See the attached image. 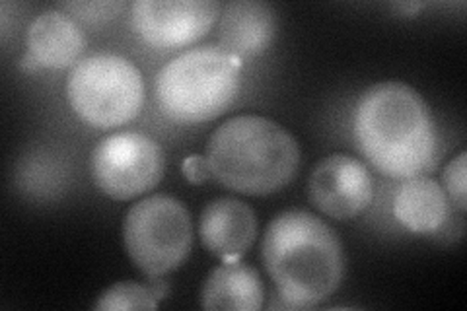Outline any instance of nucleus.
Masks as SVG:
<instances>
[{"instance_id": "obj_18", "label": "nucleus", "mask_w": 467, "mask_h": 311, "mask_svg": "<svg viewBox=\"0 0 467 311\" xmlns=\"http://www.w3.org/2000/svg\"><path fill=\"white\" fill-rule=\"evenodd\" d=\"M183 175L187 181H192L195 185L211 180V173L207 168V161H204V156H189L183 161Z\"/></svg>"}, {"instance_id": "obj_9", "label": "nucleus", "mask_w": 467, "mask_h": 311, "mask_svg": "<svg viewBox=\"0 0 467 311\" xmlns=\"http://www.w3.org/2000/svg\"><path fill=\"white\" fill-rule=\"evenodd\" d=\"M308 197L319 213L335 220H350L368 209L374 197L372 175L360 160L331 154L314 168Z\"/></svg>"}, {"instance_id": "obj_13", "label": "nucleus", "mask_w": 467, "mask_h": 311, "mask_svg": "<svg viewBox=\"0 0 467 311\" xmlns=\"http://www.w3.org/2000/svg\"><path fill=\"white\" fill-rule=\"evenodd\" d=\"M393 214L415 233L438 232L448 220L450 202L441 183L432 177L415 175L403 181L393 199Z\"/></svg>"}, {"instance_id": "obj_12", "label": "nucleus", "mask_w": 467, "mask_h": 311, "mask_svg": "<svg viewBox=\"0 0 467 311\" xmlns=\"http://www.w3.org/2000/svg\"><path fill=\"white\" fill-rule=\"evenodd\" d=\"M275 37V14L265 3L242 0L226 5L221 16V43L240 58L267 51Z\"/></svg>"}, {"instance_id": "obj_10", "label": "nucleus", "mask_w": 467, "mask_h": 311, "mask_svg": "<svg viewBox=\"0 0 467 311\" xmlns=\"http://www.w3.org/2000/svg\"><path fill=\"white\" fill-rule=\"evenodd\" d=\"M199 235L214 257L223 259V263H236L255 242V213L240 199H214L201 213Z\"/></svg>"}, {"instance_id": "obj_2", "label": "nucleus", "mask_w": 467, "mask_h": 311, "mask_svg": "<svg viewBox=\"0 0 467 311\" xmlns=\"http://www.w3.org/2000/svg\"><path fill=\"white\" fill-rule=\"evenodd\" d=\"M261 257L279 298L296 309H310L331 298L345 275L337 233L308 211L275 216L263 238Z\"/></svg>"}, {"instance_id": "obj_8", "label": "nucleus", "mask_w": 467, "mask_h": 311, "mask_svg": "<svg viewBox=\"0 0 467 311\" xmlns=\"http://www.w3.org/2000/svg\"><path fill=\"white\" fill-rule=\"evenodd\" d=\"M218 12L221 6L211 0H137L130 18L149 46L178 49L207 36Z\"/></svg>"}, {"instance_id": "obj_11", "label": "nucleus", "mask_w": 467, "mask_h": 311, "mask_svg": "<svg viewBox=\"0 0 467 311\" xmlns=\"http://www.w3.org/2000/svg\"><path fill=\"white\" fill-rule=\"evenodd\" d=\"M26 46L39 67L67 68L78 63L86 37L67 12L47 10L29 26Z\"/></svg>"}, {"instance_id": "obj_14", "label": "nucleus", "mask_w": 467, "mask_h": 311, "mask_svg": "<svg viewBox=\"0 0 467 311\" xmlns=\"http://www.w3.org/2000/svg\"><path fill=\"white\" fill-rule=\"evenodd\" d=\"M265 300L259 273L244 263H223L209 275L202 286L201 306L204 309L257 311Z\"/></svg>"}, {"instance_id": "obj_4", "label": "nucleus", "mask_w": 467, "mask_h": 311, "mask_svg": "<svg viewBox=\"0 0 467 311\" xmlns=\"http://www.w3.org/2000/svg\"><path fill=\"white\" fill-rule=\"evenodd\" d=\"M242 58L224 47H199L175 57L156 78V98L168 119L183 125L213 121L240 90Z\"/></svg>"}, {"instance_id": "obj_15", "label": "nucleus", "mask_w": 467, "mask_h": 311, "mask_svg": "<svg viewBox=\"0 0 467 311\" xmlns=\"http://www.w3.org/2000/svg\"><path fill=\"white\" fill-rule=\"evenodd\" d=\"M168 292L164 280H152L150 286L139 283L113 285L99 295L94 309L98 311H127V309H156Z\"/></svg>"}, {"instance_id": "obj_7", "label": "nucleus", "mask_w": 467, "mask_h": 311, "mask_svg": "<svg viewBox=\"0 0 467 311\" xmlns=\"http://www.w3.org/2000/svg\"><path fill=\"white\" fill-rule=\"evenodd\" d=\"M96 187L115 201H129L154 189L164 177L162 146L139 130H121L101 140L90 160Z\"/></svg>"}, {"instance_id": "obj_16", "label": "nucleus", "mask_w": 467, "mask_h": 311, "mask_svg": "<svg viewBox=\"0 0 467 311\" xmlns=\"http://www.w3.org/2000/svg\"><path fill=\"white\" fill-rule=\"evenodd\" d=\"M442 183L446 197L454 202L460 213L467 209V154L460 152L450 161L442 173Z\"/></svg>"}, {"instance_id": "obj_5", "label": "nucleus", "mask_w": 467, "mask_h": 311, "mask_svg": "<svg viewBox=\"0 0 467 311\" xmlns=\"http://www.w3.org/2000/svg\"><path fill=\"white\" fill-rule=\"evenodd\" d=\"M67 98L84 123L96 129L121 127L142 109V72L121 55L86 57L68 74Z\"/></svg>"}, {"instance_id": "obj_17", "label": "nucleus", "mask_w": 467, "mask_h": 311, "mask_svg": "<svg viewBox=\"0 0 467 311\" xmlns=\"http://www.w3.org/2000/svg\"><path fill=\"white\" fill-rule=\"evenodd\" d=\"M61 8L68 12V16L88 24H98L115 18L117 12L121 10V3H65Z\"/></svg>"}, {"instance_id": "obj_1", "label": "nucleus", "mask_w": 467, "mask_h": 311, "mask_svg": "<svg viewBox=\"0 0 467 311\" xmlns=\"http://www.w3.org/2000/svg\"><path fill=\"white\" fill-rule=\"evenodd\" d=\"M353 132L370 166L391 180H409L432 168L436 129L422 96L403 82L368 88L357 103Z\"/></svg>"}, {"instance_id": "obj_3", "label": "nucleus", "mask_w": 467, "mask_h": 311, "mask_svg": "<svg viewBox=\"0 0 467 311\" xmlns=\"http://www.w3.org/2000/svg\"><path fill=\"white\" fill-rule=\"evenodd\" d=\"M204 161L223 187L263 197L292 181L300 166V146L283 125L267 117L238 115L213 132Z\"/></svg>"}, {"instance_id": "obj_6", "label": "nucleus", "mask_w": 467, "mask_h": 311, "mask_svg": "<svg viewBox=\"0 0 467 311\" xmlns=\"http://www.w3.org/2000/svg\"><path fill=\"white\" fill-rule=\"evenodd\" d=\"M123 242L130 261L144 276L162 278L178 269L192 251V216L175 197L142 199L125 216Z\"/></svg>"}]
</instances>
